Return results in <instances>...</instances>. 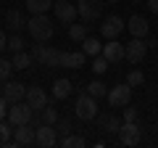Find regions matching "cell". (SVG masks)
Here are the masks:
<instances>
[{"instance_id": "obj_26", "label": "cell", "mask_w": 158, "mask_h": 148, "mask_svg": "<svg viewBox=\"0 0 158 148\" xmlns=\"http://www.w3.org/2000/svg\"><path fill=\"white\" fill-rule=\"evenodd\" d=\"M69 37H71L74 42H82L87 37V24H69Z\"/></svg>"}, {"instance_id": "obj_35", "label": "cell", "mask_w": 158, "mask_h": 148, "mask_svg": "<svg viewBox=\"0 0 158 148\" xmlns=\"http://www.w3.org/2000/svg\"><path fill=\"white\" fill-rule=\"evenodd\" d=\"M6 98H3V95H0V119H6V116H8V108H6Z\"/></svg>"}, {"instance_id": "obj_13", "label": "cell", "mask_w": 158, "mask_h": 148, "mask_svg": "<svg viewBox=\"0 0 158 148\" xmlns=\"http://www.w3.org/2000/svg\"><path fill=\"white\" fill-rule=\"evenodd\" d=\"M3 98H6L8 103H19L27 98V87L21 85V82H11L8 80L6 85H3Z\"/></svg>"}, {"instance_id": "obj_24", "label": "cell", "mask_w": 158, "mask_h": 148, "mask_svg": "<svg viewBox=\"0 0 158 148\" xmlns=\"http://www.w3.org/2000/svg\"><path fill=\"white\" fill-rule=\"evenodd\" d=\"M82 50H85L87 56L95 58V56H100V53H103V45L95 40V37H85V40H82Z\"/></svg>"}, {"instance_id": "obj_11", "label": "cell", "mask_w": 158, "mask_h": 148, "mask_svg": "<svg viewBox=\"0 0 158 148\" xmlns=\"http://www.w3.org/2000/svg\"><path fill=\"white\" fill-rule=\"evenodd\" d=\"M118 140H121V146H137L140 143V127H137V122H124L121 130H118Z\"/></svg>"}, {"instance_id": "obj_38", "label": "cell", "mask_w": 158, "mask_h": 148, "mask_svg": "<svg viewBox=\"0 0 158 148\" xmlns=\"http://www.w3.org/2000/svg\"><path fill=\"white\" fill-rule=\"evenodd\" d=\"M106 3H118V0H106Z\"/></svg>"}, {"instance_id": "obj_7", "label": "cell", "mask_w": 158, "mask_h": 148, "mask_svg": "<svg viewBox=\"0 0 158 148\" xmlns=\"http://www.w3.org/2000/svg\"><path fill=\"white\" fill-rule=\"evenodd\" d=\"M32 114H34V108L29 106V103H11V108H8V122H11L13 127H19V124H27L29 119H32Z\"/></svg>"}, {"instance_id": "obj_10", "label": "cell", "mask_w": 158, "mask_h": 148, "mask_svg": "<svg viewBox=\"0 0 158 148\" xmlns=\"http://www.w3.org/2000/svg\"><path fill=\"white\" fill-rule=\"evenodd\" d=\"M145 56H148V42L142 37H132V42L127 45V61L140 63V61H145Z\"/></svg>"}, {"instance_id": "obj_15", "label": "cell", "mask_w": 158, "mask_h": 148, "mask_svg": "<svg viewBox=\"0 0 158 148\" xmlns=\"http://www.w3.org/2000/svg\"><path fill=\"white\" fill-rule=\"evenodd\" d=\"M27 103L34 108V111H42V108L48 106V95H45V90H42V87H37V85L27 87Z\"/></svg>"}, {"instance_id": "obj_39", "label": "cell", "mask_w": 158, "mask_h": 148, "mask_svg": "<svg viewBox=\"0 0 158 148\" xmlns=\"http://www.w3.org/2000/svg\"><path fill=\"white\" fill-rule=\"evenodd\" d=\"M132 3H142V0H132Z\"/></svg>"}, {"instance_id": "obj_21", "label": "cell", "mask_w": 158, "mask_h": 148, "mask_svg": "<svg viewBox=\"0 0 158 148\" xmlns=\"http://www.w3.org/2000/svg\"><path fill=\"white\" fill-rule=\"evenodd\" d=\"M0 148H13V124L0 119Z\"/></svg>"}, {"instance_id": "obj_9", "label": "cell", "mask_w": 158, "mask_h": 148, "mask_svg": "<svg viewBox=\"0 0 158 148\" xmlns=\"http://www.w3.org/2000/svg\"><path fill=\"white\" fill-rule=\"evenodd\" d=\"M34 132H37V146L40 148L58 146V130H56V124H40Z\"/></svg>"}, {"instance_id": "obj_5", "label": "cell", "mask_w": 158, "mask_h": 148, "mask_svg": "<svg viewBox=\"0 0 158 148\" xmlns=\"http://www.w3.org/2000/svg\"><path fill=\"white\" fill-rule=\"evenodd\" d=\"M108 103H111V108H124L132 103V85L127 82V85H116L108 90Z\"/></svg>"}, {"instance_id": "obj_31", "label": "cell", "mask_w": 158, "mask_h": 148, "mask_svg": "<svg viewBox=\"0 0 158 148\" xmlns=\"http://www.w3.org/2000/svg\"><path fill=\"white\" fill-rule=\"evenodd\" d=\"M127 82H129L132 87H137V85H142V82H145V74H142L140 69H132V72L127 74Z\"/></svg>"}, {"instance_id": "obj_23", "label": "cell", "mask_w": 158, "mask_h": 148, "mask_svg": "<svg viewBox=\"0 0 158 148\" xmlns=\"http://www.w3.org/2000/svg\"><path fill=\"white\" fill-rule=\"evenodd\" d=\"M53 3H56V0H27V11L32 13H48V8L53 6Z\"/></svg>"}, {"instance_id": "obj_28", "label": "cell", "mask_w": 158, "mask_h": 148, "mask_svg": "<svg viewBox=\"0 0 158 148\" xmlns=\"http://www.w3.org/2000/svg\"><path fill=\"white\" fill-rule=\"evenodd\" d=\"M108 66H111V61H108L103 53L92 58V72H95V74H106V69H108Z\"/></svg>"}, {"instance_id": "obj_19", "label": "cell", "mask_w": 158, "mask_h": 148, "mask_svg": "<svg viewBox=\"0 0 158 148\" xmlns=\"http://www.w3.org/2000/svg\"><path fill=\"white\" fill-rule=\"evenodd\" d=\"M71 93H74V85L69 80H56L53 82V98H56V101H66Z\"/></svg>"}, {"instance_id": "obj_3", "label": "cell", "mask_w": 158, "mask_h": 148, "mask_svg": "<svg viewBox=\"0 0 158 148\" xmlns=\"http://www.w3.org/2000/svg\"><path fill=\"white\" fill-rule=\"evenodd\" d=\"M34 61L42 63V66H50V69H58L63 61V50H58V48H45V45H34L32 50Z\"/></svg>"}, {"instance_id": "obj_16", "label": "cell", "mask_w": 158, "mask_h": 148, "mask_svg": "<svg viewBox=\"0 0 158 148\" xmlns=\"http://www.w3.org/2000/svg\"><path fill=\"white\" fill-rule=\"evenodd\" d=\"M85 61H87V53L85 50H69V53H63L61 66H66V69H82Z\"/></svg>"}, {"instance_id": "obj_29", "label": "cell", "mask_w": 158, "mask_h": 148, "mask_svg": "<svg viewBox=\"0 0 158 148\" xmlns=\"http://www.w3.org/2000/svg\"><path fill=\"white\" fill-rule=\"evenodd\" d=\"M58 119H61V116H58V111L50 106V103H48V106L42 108V122H45V124H56Z\"/></svg>"}, {"instance_id": "obj_27", "label": "cell", "mask_w": 158, "mask_h": 148, "mask_svg": "<svg viewBox=\"0 0 158 148\" xmlns=\"http://www.w3.org/2000/svg\"><path fill=\"white\" fill-rule=\"evenodd\" d=\"M87 93H90L92 98H106V95H108V90H106V85H103L100 80H92L90 85H87Z\"/></svg>"}, {"instance_id": "obj_12", "label": "cell", "mask_w": 158, "mask_h": 148, "mask_svg": "<svg viewBox=\"0 0 158 148\" xmlns=\"http://www.w3.org/2000/svg\"><path fill=\"white\" fill-rule=\"evenodd\" d=\"M121 29H124V21H121V16H108L106 21L100 24V34L106 37V40H116L118 34H121Z\"/></svg>"}, {"instance_id": "obj_36", "label": "cell", "mask_w": 158, "mask_h": 148, "mask_svg": "<svg viewBox=\"0 0 158 148\" xmlns=\"http://www.w3.org/2000/svg\"><path fill=\"white\" fill-rule=\"evenodd\" d=\"M6 48H8V40H6V32L0 29V50H6Z\"/></svg>"}, {"instance_id": "obj_34", "label": "cell", "mask_w": 158, "mask_h": 148, "mask_svg": "<svg viewBox=\"0 0 158 148\" xmlns=\"http://www.w3.org/2000/svg\"><path fill=\"white\" fill-rule=\"evenodd\" d=\"M124 122H137V108H124Z\"/></svg>"}, {"instance_id": "obj_4", "label": "cell", "mask_w": 158, "mask_h": 148, "mask_svg": "<svg viewBox=\"0 0 158 148\" xmlns=\"http://www.w3.org/2000/svg\"><path fill=\"white\" fill-rule=\"evenodd\" d=\"M103 3H106V0H79L77 11L87 24H92V21H98V19L103 16Z\"/></svg>"}, {"instance_id": "obj_32", "label": "cell", "mask_w": 158, "mask_h": 148, "mask_svg": "<svg viewBox=\"0 0 158 148\" xmlns=\"http://www.w3.org/2000/svg\"><path fill=\"white\" fill-rule=\"evenodd\" d=\"M6 50H11V53H19V50H24V40L19 37V34L8 37V48H6Z\"/></svg>"}, {"instance_id": "obj_30", "label": "cell", "mask_w": 158, "mask_h": 148, "mask_svg": "<svg viewBox=\"0 0 158 148\" xmlns=\"http://www.w3.org/2000/svg\"><path fill=\"white\" fill-rule=\"evenodd\" d=\"M11 72H13V61H8V58H0V80L8 82Z\"/></svg>"}, {"instance_id": "obj_20", "label": "cell", "mask_w": 158, "mask_h": 148, "mask_svg": "<svg viewBox=\"0 0 158 148\" xmlns=\"http://www.w3.org/2000/svg\"><path fill=\"white\" fill-rule=\"evenodd\" d=\"M6 27L13 29V32H19L21 27H27V19H24V13L16 11V8H11V11L6 13Z\"/></svg>"}, {"instance_id": "obj_37", "label": "cell", "mask_w": 158, "mask_h": 148, "mask_svg": "<svg viewBox=\"0 0 158 148\" xmlns=\"http://www.w3.org/2000/svg\"><path fill=\"white\" fill-rule=\"evenodd\" d=\"M148 8H150L153 13H158V0H148Z\"/></svg>"}, {"instance_id": "obj_2", "label": "cell", "mask_w": 158, "mask_h": 148, "mask_svg": "<svg viewBox=\"0 0 158 148\" xmlns=\"http://www.w3.org/2000/svg\"><path fill=\"white\" fill-rule=\"evenodd\" d=\"M74 114H77V119H82V122L98 119V98H92L87 90H82L79 98H77V103H74Z\"/></svg>"}, {"instance_id": "obj_1", "label": "cell", "mask_w": 158, "mask_h": 148, "mask_svg": "<svg viewBox=\"0 0 158 148\" xmlns=\"http://www.w3.org/2000/svg\"><path fill=\"white\" fill-rule=\"evenodd\" d=\"M27 32L32 34V40L34 42H48L53 37V24H50V19L45 16V13H34L32 19L27 21Z\"/></svg>"}, {"instance_id": "obj_6", "label": "cell", "mask_w": 158, "mask_h": 148, "mask_svg": "<svg viewBox=\"0 0 158 148\" xmlns=\"http://www.w3.org/2000/svg\"><path fill=\"white\" fill-rule=\"evenodd\" d=\"M24 146H37V132L29 122L13 127V148H24Z\"/></svg>"}, {"instance_id": "obj_14", "label": "cell", "mask_w": 158, "mask_h": 148, "mask_svg": "<svg viewBox=\"0 0 158 148\" xmlns=\"http://www.w3.org/2000/svg\"><path fill=\"white\" fill-rule=\"evenodd\" d=\"M103 56H106L111 63L124 61L127 58V45H121V42H116V40H108L106 45H103Z\"/></svg>"}, {"instance_id": "obj_33", "label": "cell", "mask_w": 158, "mask_h": 148, "mask_svg": "<svg viewBox=\"0 0 158 148\" xmlns=\"http://www.w3.org/2000/svg\"><path fill=\"white\" fill-rule=\"evenodd\" d=\"M56 130H58V135H71L74 127H71V122H69V119H58L56 122Z\"/></svg>"}, {"instance_id": "obj_22", "label": "cell", "mask_w": 158, "mask_h": 148, "mask_svg": "<svg viewBox=\"0 0 158 148\" xmlns=\"http://www.w3.org/2000/svg\"><path fill=\"white\" fill-rule=\"evenodd\" d=\"M13 69H32V63H34V56L32 53H27V50H19V53H13Z\"/></svg>"}, {"instance_id": "obj_18", "label": "cell", "mask_w": 158, "mask_h": 148, "mask_svg": "<svg viewBox=\"0 0 158 148\" xmlns=\"http://www.w3.org/2000/svg\"><path fill=\"white\" fill-rule=\"evenodd\" d=\"M98 124H100V130L116 132V135H118V130H121V124H124V122L118 119L116 114H98Z\"/></svg>"}, {"instance_id": "obj_17", "label": "cell", "mask_w": 158, "mask_h": 148, "mask_svg": "<svg viewBox=\"0 0 158 148\" xmlns=\"http://www.w3.org/2000/svg\"><path fill=\"white\" fill-rule=\"evenodd\" d=\"M127 29L132 32V37H148V19L145 16H132L129 21H127Z\"/></svg>"}, {"instance_id": "obj_25", "label": "cell", "mask_w": 158, "mask_h": 148, "mask_svg": "<svg viewBox=\"0 0 158 148\" xmlns=\"http://www.w3.org/2000/svg\"><path fill=\"white\" fill-rule=\"evenodd\" d=\"M58 143H61L63 148H85V146H87L85 137H82V135H74V132H71V135H63Z\"/></svg>"}, {"instance_id": "obj_8", "label": "cell", "mask_w": 158, "mask_h": 148, "mask_svg": "<svg viewBox=\"0 0 158 148\" xmlns=\"http://www.w3.org/2000/svg\"><path fill=\"white\" fill-rule=\"evenodd\" d=\"M53 8H56V19L61 24H74V19L79 16V11H77V6H74V3H69V0H56V3H53Z\"/></svg>"}]
</instances>
